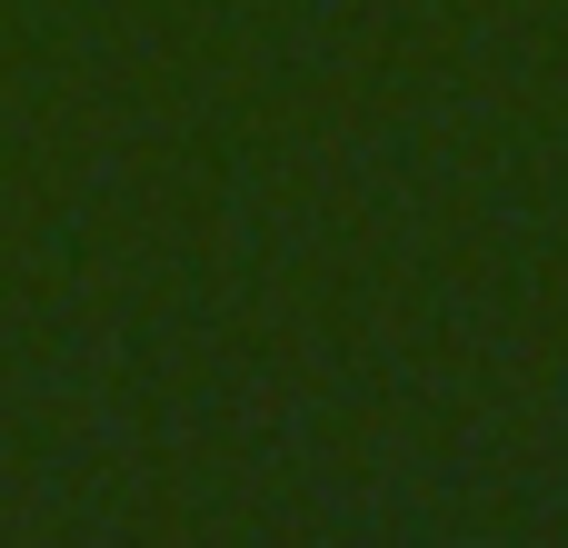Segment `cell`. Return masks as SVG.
I'll return each instance as SVG.
<instances>
[]
</instances>
